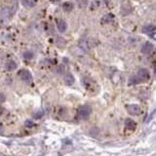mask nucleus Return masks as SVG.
Listing matches in <instances>:
<instances>
[{"mask_svg":"<svg viewBox=\"0 0 156 156\" xmlns=\"http://www.w3.org/2000/svg\"><path fill=\"white\" fill-rule=\"evenodd\" d=\"M91 107L89 106H83L79 107L78 112H77V117L79 119H87L91 114Z\"/></svg>","mask_w":156,"mask_h":156,"instance_id":"nucleus-1","label":"nucleus"},{"mask_svg":"<svg viewBox=\"0 0 156 156\" xmlns=\"http://www.w3.org/2000/svg\"><path fill=\"white\" fill-rule=\"evenodd\" d=\"M18 75L21 77V79L22 81H25V82L27 83H31L32 82V75L31 73L29 72L27 69H25V68H22L18 72Z\"/></svg>","mask_w":156,"mask_h":156,"instance_id":"nucleus-2","label":"nucleus"},{"mask_svg":"<svg viewBox=\"0 0 156 156\" xmlns=\"http://www.w3.org/2000/svg\"><path fill=\"white\" fill-rule=\"evenodd\" d=\"M126 108L128 113L130 115H133V116L140 115L142 113V109H140V107L138 104H129V106H126Z\"/></svg>","mask_w":156,"mask_h":156,"instance_id":"nucleus-3","label":"nucleus"},{"mask_svg":"<svg viewBox=\"0 0 156 156\" xmlns=\"http://www.w3.org/2000/svg\"><path fill=\"white\" fill-rule=\"evenodd\" d=\"M137 76L140 78V80L142 82H146L150 78V74L148 72V70L145 69V68H140L137 73Z\"/></svg>","mask_w":156,"mask_h":156,"instance_id":"nucleus-4","label":"nucleus"},{"mask_svg":"<svg viewBox=\"0 0 156 156\" xmlns=\"http://www.w3.org/2000/svg\"><path fill=\"white\" fill-rule=\"evenodd\" d=\"M155 30H156V27L152 25H145V27H144V29H142V31H144L145 34L149 35V36H153Z\"/></svg>","mask_w":156,"mask_h":156,"instance_id":"nucleus-5","label":"nucleus"},{"mask_svg":"<svg viewBox=\"0 0 156 156\" xmlns=\"http://www.w3.org/2000/svg\"><path fill=\"white\" fill-rule=\"evenodd\" d=\"M152 50H153V45L150 42H145L144 45L142 46V52L145 54V55L150 54L152 52Z\"/></svg>","mask_w":156,"mask_h":156,"instance_id":"nucleus-6","label":"nucleus"},{"mask_svg":"<svg viewBox=\"0 0 156 156\" xmlns=\"http://www.w3.org/2000/svg\"><path fill=\"white\" fill-rule=\"evenodd\" d=\"M57 27L60 32H65L66 29H67V25H66V22L63 20H59L57 22Z\"/></svg>","mask_w":156,"mask_h":156,"instance_id":"nucleus-7","label":"nucleus"},{"mask_svg":"<svg viewBox=\"0 0 156 156\" xmlns=\"http://www.w3.org/2000/svg\"><path fill=\"white\" fill-rule=\"evenodd\" d=\"M125 126L129 130H134L136 128V122L131 118H128L125 120Z\"/></svg>","mask_w":156,"mask_h":156,"instance_id":"nucleus-8","label":"nucleus"},{"mask_svg":"<svg viewBox=\"0 0 156 156\" xmlns=\"http://www.w3.org/2000/svg\"><path fill=\"white\" fill-rule=\"evenodd\" d=\"M17 63L14 62V61H9L8 63H6V65H5V67H6V69L8 71H12L14 69H16L17 68Z\"/></svg>","mask_w":156,"mask_h":156,"instance_id":"nucleus-9","label":"nucleus"},{"mask_svg":"<svg viewBox=\"0 0 156 156\" xmlns=\"http://www.w3.org/2000/svg\"><path fill=\"white\" fill-rule=\"evenodd\" d=\"M65 82L66 85H72V84L74 83V77L73 75L71 73H67L65 75Z\"/></svg>","mask_w":156,"mask_h":156,"instance_id":"nucleus-10","label":"nucleus"},{"mask_svg":"<svg viewBox=\"0 0 156 156\" xmlns=\"http://www.w3.org/2000/svg\"><path fill=\"white\" fill-rule=\"evenodd\" d=\"M113 19H114V16L112 14H108V15H106L104 18H103V20H102V22H104V24H108L109 22H111V21H113Z\"/></svg>","mask_w":156,"mask_h":156,"instance_id":"nucleus-11","label":"nucleus"},{"mask_svg":"<svg viewBox=\"0 0 156 156\" xmlns=\"http://www.w3.org/2000/svg\"><path fill=\"white\" fill-rule=\"evenodd\" d=\"M63 8L65 11L69 12L73 8V4L71 3V2H65V3H63Z\"/></svg>","mask_w":156,"mask_h":156,"instance_id":"nucleus-12","label":"nucleus"},{"mask_svg":"<svg viewBox=\"0 0 156 156\" xmlns=\"http://www.w3.org/2000/svg\"><path fill=\"white\" fill-rule=\"evenodd\" d=\"M22 3L27 8H30V7L34 6V3H33L32 0H22Z\"/></svg>","mask_w":156,"mask_h":156,"instance_id":"nucleus-13","label":"nucleus"},{"mask_svg":"<svg viewBox=\"0 0 156 156\" xmlns=\"http://www.w3.org/2000/svg\"><path fill=\"white\" fill-rule=\"evenodd\" d=\"M155 116H156V109H155L154 111L152 112L151 114L149 115V116H148V118H147L146 120H145V122H146V123H147V122H150V121H151V120H152L153 118H154Z\"/></svg>","mask_w":156,"mask_h":156,"instance_id":"nucleus-14","label":"nucleus"},{"mask_svg":"<svg viewBox=\"0 0 156 156\" xmlns=\"http://www.w3.org/2000/svg\"><path fill=\"white\" fill-rule=\"evenodd\" d=\"M32 57H33V55H32V53H30V52H27L25 54V59H31Z\"/></svg>","mask_w":156,"mask_h":156,"instance_id":"nucleus-15","label":"nucleus"},{"mask_svg":"<svg viewBox=\"0 0 156 156\" xmlns=\"http://www.w3.org/2000/svg\"><path fill=\"white\" fill-rule=\"evenodd\" d=\"M3 102H5V96L0 93V103H3Z\"/></svg>","mask_w":156,"mask_h":156,"instance_id":"nucleus-16","label":"nucleus"},{"mask_svg":"<svg viewBox=\"0 0 156 156\" xmlns=\"http://www.w3.org/2000/svg\"><path fill=\"white\" fill-rule=\"evenodd\" d=\"M3 111H4V108H3L2 106H0V115L3 113Z\"/></svg>","mask_w":156,"mask_h":156,"instance_id":"nucleus-17","label":"nucleus"}]
</instances>
